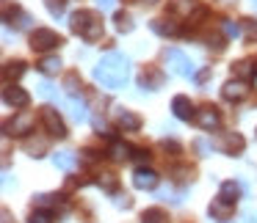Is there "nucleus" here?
Listing matches in <instances>:
<instances>
[{"instance_id":"nucleus-1","label":"nucleus","mask_w":257,"mask_h":223,"mask_svg":"<svg viewBox=\"0 0 257 223\" xmlns=\"http://www.w3.org/2000/svg\"><path fill=\"white\" fill-rule=\"evenodd\" d=\"M127 74H130V61L122 52H108V56H102V61L94 66V80L108 91L122 88Z\"/></svg>"},{"instance_id":"nucleus-2","label":"nucleus","mask_w":257,"mask_h":223,"mask_svg":"<svg viewBox=\"0 0 257 223\" xmlns=\"http://www.w3.org/2000/svg\"><path fill=\"white\" fill-rule=\"evenodd\" d=\"M69 28H72V34H78V36H83L86 42H97L102 36V20H100V14H94V12H75L72 14V20H69Z\"/></svg>"},{"instance_id":"nucleus-3","label":"nucleus","mask_w":257,"mask_h":223,"mask_svg":"<svg viewBox=\"0 0 257 223\" xmlns=\"http://www.w3.org/2000/svg\"><path fill=\"white\" fill-rule=\"evenodd\" d=\"M163 58H166L169 72L180 74V78H194V61H191V58L185 56L183 50L172 47V50H166V52H163Z\"/></svg>"},{"instance_id":"nucleus-4","label":"nucleus","mask_w":257,"mask_h":223,"mask_svg":"<svg viewBox=\"0 0 257 223\" xmlns=\"http://www.w3.org/2000/svg\"><path fill=\"white\" fill-rule=\"evenodd\" d=\"M61 44H64V39L50 28H36L34 34H31V47L39 50V52H50V50H56V47H61Z\"/></svg>"},{"instance_id":"nucleus-5","label":"nucleus","mask_w":257,"mask_h":223,"mask_svg":"<svg viewBox=\"0 0 257 223\" xmlns=\"http://www.w3.org/2000/svg\"><path fill=\"white\" fill-rule=\"evenodd\" d=\"M39 118H42V124H45L47 135H53V138H67V127H64V122H61V116H58L56 108L45 105L39 110Z\"/></svg>"},{"instance_id":"nucleus-6","label":"nucleus","mask_w":257,"mask_h":223,"mask_svg":"<svg viewBox=\"0 0 257 223\" xmlns=\"http://www.w3.org/2000/svg\"><path fill=\"white\" fill-rule=\"evenodd\" d=\"M213 146H216L221 154H238V152H243L246 140L240 138L238 132H221L216 140H213Z\"/></svg>"},{"instance_id":"nucleus-7","label":"nucleus","mask_w":257,"mask_h":223,"mask_svg":"<svg viewBox=\"0 0 257 223\" xmlns=\"http://www.w3.org/2000/svg\"><path fill=\"white\" fill-rule=\"evenodd\" d=\"M31 130H34V113L28 110L17 113L12 122H6V135H28Z\"/></svg>"},{"instance_id":"nucleus-8","label":"nucleus","mask_w":257,"mask_h":223,"mask_svg":"<svg viewBox=\"0 0 257 223\" xmlns=\"http://www.w3.org/2000/svg\"><path fill=\"white\" fill-rule=\"evenodd\" d=\"M3 102H6L9 108H28L31 96H28V91H23V88L9 83L6 88H3Z\"/></svg>"},{"instance_id":"nucleus-9","label":"nucleus","mask_w":257,"mask_h":223,"mask_svg":"<svg viewBox=\"0 0 257 223\" xmlns=\"http://www.w3.org/2000/svg\"><path fill=\"white\" fill-rule=\"evenodd\" d=\"M194 122L199 124L202 130H207V132H210V130H216L218 124H221V116H218L216 108H199V110H196V116H194Z\"/></svg>"},{"instance_id":"nucleus-10","label":"nucleus","mask_w":257,"mask_h":223,"mask_svg":"<svg viewBox=\"0 0 257 223\" xmlns=\"http://www.w3.org/2000/svg\"><path fill=\"white\" fill-rule=\"evenodd\" d=\"M172 110H174V116H177L180 122H191V118L196 116L191 100H188V96H183V94H177V96L172 100Z\"/></svg>"},{"instance_id":"nucleus-11","label":"nucleus","mask_w":257,"mask_h":223,"mask_svg":"<svg viewBox=\"0 0 257 223\" xmlns=\"http://www.w3.org/2000/svg\"><path fill=\"white\" fill-rule=\"evenodd\" d=\"M158 182H161V176H158L152 168H139V171L133 174V184L139 190H152V188H158Z\"/></svg>"},{"instance_id":"nucleus-12","label":"nucleus","mask_w":257,"mask_h":223,"mask_svg":"<svg viewBox=\"0 0 257 223\" xmlns=\"http://www.w3.org/2000/svg\"><path fill=\"white\" fill-rule=\"evenodd\" d=\"M246 94H249V88H246L240 80H227L224 88H221V96L227 102H240V100H246Z\"/></svg>"},{"instance_id":"nucleus-13","label":"nucleus","mask_w":257,"mask_h":223,"mask_svg":"<svg viewBox=\"0 0 257 223\" xmlns=\"http://www.w3.org/2000/svg\"><path fill=\"white\" fill-rule=\"evenodd\" d=\"M169 12L177 14V17H188V20H191V14H202L196 0H172L169 3Z\"/></svg>"},{"instance_id":"nucleus-14","label":"nucleus","mask_w":257,"mask_h":223,"mask_svg":"<svg viewBox=\"0 0 257 223\" xmlns=\"http://www.w3.org/2000/svg\"><path fill=\"white\" fill-rule=\"evenodd\" d=\"M116 124H119V130H124V132H139L141 130V116H136L133 110H119L116 113Z\"/></svg>"},{"instance_id":"nucleus-15","label":"nucleus","mask_w":257,"mask_h":223,"mask_svg":"<svg viewBox=\"0 0 257 223\" xmlns=\"http://www.w3.org/2000/svg\"><path fill=\"white\" fill-rule=\"evenodd\" d=\"M232 212H235V204H232V201H224L221 196H218V198H213L210 215L216 218V220H229V218H232Z\"/></svg>"},{"instance_id":"nucleus-16","label":"nucleus","mask_w":257,"mask_h":223,"mask_svg":"<svg viewBox=\"0 0 257 223\" xmlns=\"http://www.w3.org/2000/svg\"><path fill=\"white\" fill-rule=\"evenodd\" d=\"M53 166L61 168V171H75L78 157H75V152H58V154H53Z\"/></svg>"},{"instance_id":"nucleus-17","label":"nucleus","mask_w":257,"mask_h":223,"mask_svg":"<svg viewBox=\"0 0 257 223\" xmlns=\"http://www.w3.org/2000/svg\"><path fill=\"white\" fill-rule=\"evenodd\" d=\"M67 113L75 118V122H83V118L89 116V113H86V105H83V100H80V96H69V100H67Z\"/></svg>"},{"instance_id":"nucleus-18","label":"nucleus","mask_w":257,"mask_h":223,"mask_svg":"<svg viewBox=\"0 0 257 223\" xmlns=\"http://www.w3.org/2000/svg\"><path fill=\"white\" fill-rule=\"evenodd\" d=\"M36 69H39L42 74H58V69H61V58L58 56H45L39 64H36Z\"/></svg>"},{"instance_id":"nucleus-19","label":"nucleus","mask_w":257,"mask_h":223,"mask_svg":"<svg viewBox=\"0 0 257 223\" xmlns=\"http://www.w3.org/2000/svg\"><path fill=\"white\" fill-rule=\"evenodd\" d=\"M23 74H25V64H23V61H9L6 66H3V78H6V83L20 80Z\"/></svg>"},{"instance_id":"nucleus-20","label":"nucleus","mask_w":257,"mask_h":223,"mask_svg":"<svg viewBox=\"0 0 257 223\" xmlns=\"http://www.w3.org/2000/svg\"><path fill=\"white\" fill-rule=\"evenodd\" d=\"M218 196H221L224 201H232V204H235V201L240 198V184L238 182H224L221 190H218Z\"/></svg>"},{"instance_id":"nucleus-21","label":"nucleus","mask_w":257,"mask_h":223,"mask_svg":"<svg viewBox=\"0 0 257 223\" xmlns=\"http://www.w3.org/2000/svg\"><path fill=\"white\" fill-rule=\"evenodd\" d=\"M166 212L158 210V206H152V210H144L141 212V223H166Z\"/></svg>"},{"instance_id":"nucleus-22","label":"nucleus","mask_w":257,"mask_h":223,"mask_svg":"<svg viewBox=\"0 0 257 223\" xmlns=\"http://www.w3.org/2000/svg\"><path fill=\"white\" fill-rule=\"evenodd\" d=\"M130 152H133V149H130L127 144H122V140H113V144H111V149H108V154H111L113 160H127V157H130Z\"/></svg>"},{"instance_id":"nucleus-23","label":"nucleus","mask_w":257,"mask_h":223,"mask_svg":"<svg viewBox=\"0 0 257 223\" xmlns=\"http://www.w3.org/2000/svg\"><path fill=\"white\" fill-rule=\"evenodd\" d=\"M152 30L161 36H177V25L166 22V20H152Z\"/></svg>"},{"instance_id":"nucleus-24","label":"nucleus","mask_w":257,"mask_h":223,"mask_svg":"<svg viewBox=\"0 0 257 223\" xmlns=\"http://www.w3.org/2000/svg\"><path fill=\"white\" fill-rule=\"evenodd\" d=\"M161 86H163V74H158V72H150V74H144V78H141V88L158 91Z\"/></svg>"},{"instance_id":"nucleus-25","label":"nucleus","mask_w":257,"mask_h":223,"mask_svg":"<svg viewBox=\"0 0 257 223\" xmlns=\"http://www.w3.org/2000/svg\"><path fill=\"white\" fill-rule=\"evenodd\" d=\"M64 88H67L69 96H80V88H83V86H80L78 74H67V78H64Z\"/></svg>"},{"instance_id":"nucleus-26","label":"nucleus","mask_w":257,"mask_h":223,"mask_svg":"<svg viewBox=\"0 0 257 223\" xmlns=\"http://www.w3.org/2000/svg\"><path fill=\"white\" fill-rule=\"evenodd\" d=\"M53 212L50 210H42V206H36L34 212H31V223H53Z\"/></svg>"},{"instance_id":"nucleus-27","label":"nucleus","mask_w":257,"mask_h":223,"mask_svg":"<svg viewBox=\"0 0 257 223\" xmlns=\"http://www.w3.org/2000/svg\"><path fill=\"white\" fill-rule=\"evenodd\" d=\"M28 152H31L34 157H42V154L47 152V140H45V138H39V140L31 138V140H28Z\"/></svg>"},{"instance_id":"nucleus-28","label":"nucleus","mask_w":257,"mask_h":223,"mask_svg":"<svg viewBox=\"0 0 257 223\" xmlns=\"http://www.w3.org/2000/svg\"><path fill=\"white\" fill-rule=\"evenodd\" d=\"M56 204H61V196H36V206H42V210L56 206Z\"/></svg>"},{"instance_id":"nucleus-29","label":"nucleus","mask_w":257,"mask_h":223,"mask_svg":"<svg viewBox=\"0 0 257 223\" xmlns=\"http://www.w3.org/2000/svg\"><path fill=\"white\" fill-rule=\"evenodd\" d=\"M116 28L122 30V34H127V30H133V20H130V14H116Z\"/></svg>"},{"instance_id":"nucleus-30","label":"nucleus","mask_w":257,"mask_h":223,"mask_svg":"<svg viewBox=\"0 0 257 223\" xmlns=\"http://www.w3.org/2000/svg\"><path fill=\"white\" fill-rule=\"evenodd\" d=\"M100 188H105L108 193H116V176H113V174H102V176H100Z\"/></svg>"},{"instance_id":"nucleus-31","label":"nucleus","mask_w":257,"mask_h":223,"mask_svg":"<svg viewBox=\"0 0 257 223\" xmlns=\"http://www.w3.org/2000/svg\"><path fill=\"white\" fill-rule=\"evenodd\" d=\"M64 6H67V0H47V8H50L53 17H61V14H64Z\"/></svg>"},{"instance_id":"nucleus-32","label":"nucleus","mask_w":257,"mask_h":223,"mask_svg":"<svg viewBox=\"0 0 257 223\" xmlns=\"http://www.w3.org/2000/svg\"><path fill=\"white\" fill-rule=\"evenodd\" d=\"M240 25H243V30H246V39H257V22H254V20H243V22H240Z\"/></svg>"},{"instance_id":"nucleus-33","label":"nucleus","mask_w":257,"mask_h":223,"mask_svg":"<svg viewBox=\"0 0 257 223\" xmlns=\"http://www.w3.org/2000/svg\"><path fill=\"white\" fill-rule=\"evenodd\" d=\"M224 34H227L229 39H232V36H238V34H240V28H238L235 22H229V20H227V22H224Z\"/></svg>"},{"instance_id":"nucleus-34","label":"nucleus","mask_w":257,"mask_h":223,"mask_svg":"<svg viewBox=\"0 0 257 223\" xmlns=\"http://www.w3.org/2000/svg\"><path fill=\"white\" fill-rule=\"evenodd\" d=\"M9 17H12V14H6V20ZM17 20H20L17 28H28V25H31V17H28V14H23V12H17Z\"/></svg>"},{"instance_id":"nucleus-35","label":"nucleus","mask_w":257,"mask_h":223,"mask_svg":"<svg viewBox=\"0 0 257 223\" xmlns=\"http://www.w3.org/2000/svg\"><path fill=\"white\" fill-rule=\"evenodd\" d=\"M39 94H42V96H53V86H50V83H42V86H39Z\"/></svg>"},{"instance_id":"nucleus-36","label":"nucleus","mask_w":257,"mask_h":223,"mask_svg":"<svg viewBox=\"0 0 257 223\" xmlns=\"http://www.w3.org/2000/svg\"><path fill=\"white\" fill-rule=\"evenodd\" d=\"M97 3H100V8H111L113 6V0H97Z\"/></svg>"},{"instance_id":"nucleus-37","label":"nucleus","mask_w":257,"mask_h":223,"mask_svg":"<svg viewBox=\"0 0 257 223\" xmlns=\"http://www.w3.org/2000/svg\"><path fill=\"white\" fill-rule=\"evenodd\" d=\"M3 223H12V215H9L6 210H3Z\"/></svg>"},{"instance_id":"nucleus-38","label":"nucleus","mask_w":257,"mask_h":223,"mask_svg":"<svg viewBox=\"0 0 257 223\" xmlns=\"http://www.w3.org/2000/svg\"><path fill=\"white\" fill-rule=\"evenodd\" d=\"M251 86H254V88H257V72L251 74Z\"/></svg>"},{"instance_id":"nucleus-39","label":"nucleus","mask_w":257,"mask_h":223,"mask_svg":"<svg viewBox=\"0 0 257 223\" xmlns=\"http://www.w3.org/2000/svg\"><path fill=\"white\" fill-rule=\"evenodd\" d=\"M136 3H158V0H136Z\"/></svg>"},{"instance_id":"nucleus-40","label":"nucleus","mask_w":257,"mask_h":223,"mask_svg":"<svg viewBox=\"0 0 257 223\" xmlns=\"http://www.w3.org/2000/svg\"><path fill=\"white\" fill-rule=\"evenodd\" d=\"M251 3H254V6H257V0H251Z\"/></svg>"}]
</instances>
